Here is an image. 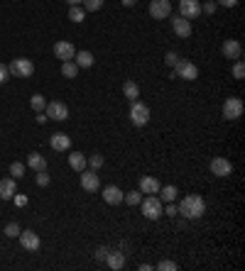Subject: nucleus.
<instances>
[{
  "instance_id": "nucleus-29",
  "label": "nucleus",
  "mask_w": 245,
  "mask_h": 271,
  "mask_svg": "<svg viewBox=\"0 0 245 271\" xmlns=\"http://www.w3.org/2000/svg\"><path fill=\"white\" fill-rule=\"evenodd\" d=\"M84 17H86V10L79 8V5H71V10H69V20H74V22H84Z\"/></svg>"
},
{
  "instance_id": "nucleus-37",
  "label": "nucleus",
  "mask_w": 245,
  "mask_h": 271,
  "mask_svg": "<svg viewBox=\"0 0 245 271\" xmlns=\"http://www.w3.org/2000/svg\"><path fill=\"white\" fill-rule=\"evenodd\" d=\"M10 79V69H8V64H0V83H5Z\"/></svg>"
},
{
  "instance_id": "nucleus-26",
  "label": "nucleus",
  "mask_w": 245,
  "mask_h": 271,
  "mask_svg": "<svg viewBox=\"0 0 245 271\" xmlns=\"http://www.w3.org/2000/svg\"><path fill=\"white\" fill-rule=\"evenodd\" d=\"M176 195H179L176 186H159V200H167V203H172Z\"/></svg>"
},
{
  "instance_id": "nucleus-39",
  "label": "nucleus",
  "mask_w": 245,
  "mask_h": 271,
  "mask_svg": "<svg viewBox=\"0 0 245 271\" xmlns=\"http://www.w3.org/2000/svg\"><path fill=\"white\" fill-rule=\"evenodd\" d=\"M13 198H15V206H18V208H25V206H27V195H20V193H15Z\"/></svg>"
},
{
  "instance_id": "nucleus-33",
  "label": "nucleus",
  "mask_w": 245,
  "mask_h": 271,
  "mask_svg": "<svg viewBox=\"0 0 245 271\" xmlns=\"http://www.w3.org/2000/svg\"><path fill=\"white\" fill-rule=\"evenodd\" d=\"M20 232H22V230H20L18 223H8V225H5V235H8V237H20Z\"/></svg>"
},
{
  "instance_id": "nucleus-10",
  "label": "nucleus",
  "mask_w": 245,
  "mask_h": 271,
  "mask_svg": "<svg viewBox=\"0 0 245 271\" xmlns=\"http://www.w3.org/2000/svg\"><path fill=\"white\" fill-rule=\"evenodd\" d=\"M211 174L226 178V176L233 174V164H230L226 157H216V159H211Z\"/></svg>"
},
{
  "instance_id": "nucleus-17",
  "label": "nucleus",
  "mask_w": 245,
  "mask_h": 271,
  "mask_svg": "<svg viewBox=\"0 0 245 271\" xmlns=\"http://www.w3.org/2000/svg\"><path fill=\"white\" fill-rule=\"evenodd\" d=\"M49 144H52L54 152H67V149L71 147V140L67 137L64 132H54V134H52V140H49Z\"/></svg>"
},
{
  "instance_id": "nucleus-22",
  "label": "nucleus",
  "mask_w": 245,
  "mask_h": 271,
  "mask_svg": "<svg viewBox=\"0 0 245 271\" xmlns=\"http://www.w3.org/2000/svg\"><path fill=\"white\" fill-rule=\"evenodd\" d=\"M27 166H30V169H35V171H44V169H47V159H44L42 154L32 152V154L27 157Z\"/></svg>"
},
{
  "instance_id": "nucleus-2",
  "label": "nucleus",
  "mask_w": 245,
  "mask_h": 271,
  "mask_svg": "<svg viewBox=\"0 0 245 271\" xmlns=\"http://www.w3.org/2000/svg\"><path fill=\"white\" fill-rule=\"evenodd\" d=\"M8 69H10V76L15 79H30L35 74V64L30 59H13L8 64Z\"/></svg>"
},
{
  "instance_id": "nucleus-32",
  "label": "nucleus",
  "mask_w": 245,
  "mask_h": 271,
  "mask_svg": "<svg viewBox=\"0 0 245 271\" xmlns=\"http://www.w3.org/2000/svg\"><path fill=\"white\" fill-rule=\"evenodd\" d=\"M86 166H91L93 171H96V169H101V166H103V157H101V154L88 157V159H86Z\"/></svg>"
},
{
  "instance_id": "nucleus-24",
  "label": "nucleus",
  "mask_w": 245,
  "mask_h": 271,
  "mask_svg": "<svg viewBox=\"0 0 245 271\" xmlns=\"http://www.w3.org/2000/svg\"><path fill=\"white\" fill-rule=\"evenodd\" d=\"M122 93H125V98H128L130 103L140 98V88H138V83H133V81H125V83H122Z\"/></svg>"
},
{
  "instance_id": "nucleus-28",
  "label": "nucleus",
  "mask_w": 245,
  "mask_h": 271,
  "mask_svg": "<svg viewBox=\"0 0 245 271\" xmlns=\"http://www.w3.org/2000/svg\"><path fill=\"white\" fill-rule=\"evenodd\" d=\"M140 200H142V191H130L122 195V203H128V206H140Z\"/></svg>"
},
{
  "instance_id": "nucleus-38",
  "label": "nucleus",
  "mask_w": 245,
  "mask_h": 271,
  "mask_svg": "<svg viewBox=\"0 0 245 271\" xmlns=\"http://www.w3.org/2000/svg\"><path fill=\"white\" fill-rule=\"evenodd\" d=\"M37 186H49V176H47V171H37Z\"/></svg>"
},
{
  "instance_id": "nucleus-35",
  "label": "nucleus",
  "mask_w": 245,
  "mask_h": 271,
  "mask_svg": "<svg viewBox=\"0 0 245 271\" xmlns=\"http://www.w3.org/2000/svg\"><path fill=\"white\" fill-rule=\"evenodd\" d=\"M245 76V66H243V61H235V66H233V79H243Z\"/></svg>"
},
{
  "instance_id": "nucleus-40",
  "label": "nucleus",
  "mask_w": 245,
  "mask_h": 271,
  "mask_svg": "<svg viewBox=\"0 0 245 271\" xmlns=\"http://www.w3.org/2000/svg\"><path fill=\"white\" fill-rule=\"evenodd\" d=\"M176 59H179V56H176L174 51H167V56H164V64H167V66H174V64H176Z\"/></svg>"
},
{
  "instance_id": "nucleus-13",
  "label": "nucleus",
  "mask_w": 245,
  "mask_h": 271,
  "mask_svg": "<svg viewBox=\"0 0 245 271\" xmlns=\"http://www.w3.org/2000/svg\"><path fill=\"white\" fill-rule=\"evenodd\" d=\"M20 244H22L27 252H37V249L42 247V242H39V235H35L32 230H25V232H20Z\"/></svg>"
},
{
  "instance_id": "nucleus-5",
  "label": "nucleus",
  "mask_w": 245,
  "mask_h": 271,
  "mask_svg": "<svg viewBox=\"0 0 245 271\" xmlns=\"http://www.w3.org/2000/svg\"><path fill=\"white\" fill-rule=\"evenodd\" d=\"M174 74H176L179 79H184V81H196V79H199V69H196L192 61H187V59H176Z\"/></svg>"
},
{
  "instance_id": "nucleus-31",
  "label": "nucleus",
  "mask_w": 245,
  "mask_h": 271,
  "mask_svg": "<svg viewBox=\"0 0 245 271\" xmlns=\"http://www.w3.org/2000/svg\"><path fill=\"white\" fill-rule=\"evenodd\" d=\"M10 174L15 176V181H18V178H22V176H25V164L13 161V164H10Z\"/></svg>"
},
{
  "instance_id": "nucleus-9",
  "label": "nucleus",
  "mask_w": 245,
  "mask_h": 271,
  "mask_svg": "<svg viewBox=\"0 0 245 271\" xmlns=\"http://www.w3.org/2000/svg\"><path fill=\"white\" fill-rule=\"evenodd\" d=\"M150 15L155 20H167L172 15V5H169V0H152L150 3Z\"/></svg>"
},
{
  "instance_id": "nucleus-18",
  "label": "nucleus",
  "mask_w": 245,
  "mask_h": 271,
  "mask_svg": "<svg viewBox=\"0 0 245 271\" xmlns=\"http://www.w3.org/2000/svg\"><path fill=\"white\" fill-rule=\"evenodd\" d=\"M140 191H142L145 195H157V193H159V181H157L155 176H142V178H140Z\"/></svg>"
},
{
  "instance_id": "nucleus-12",
  "label": "nucleus",
  "mask_w": 245,
  "mask_h": 271,
  "mask_svg": "<svg viewBox=\"0 0 245 271\" xmlns=\"http://www.w3.org/2000/svg\"><path fill=\"white\" fill-rule=\"evenodd\" d=\"M81 188L84 191H88V193H96L98 188H101V178L96 176V171L91 169V171H81Z\"/></svg>"
},
{
  "instance_id": "nucleus-11",
  "label": "nucleus",
  "mask_w": 245,
  "mask_h": 271,
  "mask_svg": "<svg viewBox=\"0 0 245 271\" xmlns=\"http://www.w3.org/2000/svg\"><path fill=\"white\" fill-rule=\"evenodd\" d=\"M172 30H174V34H176V37H181V39L192 37V22H189L187 17H181V15L172 17Z\"/></svg>"
},
{
  "instance_id": "nucleus-4",
  "label": "nucleus",
  "mask_w": 245,
  "mask_h": 271,
  "mask_svg": "<svg viewBox=\"0 0 245 271\" xmlns=\"http://www.w3.org/2000/svg\"><path fill=\"white\" fill-rule=\"evenodd\" d=\"M130 120H133L135 127H145L150 122V108L140 100H133L130 103Z\"/></svg>"
},
{
  "instance_id": "nucleus-6",
  "label": "nucleus",
  "mask_w": 245,
  "mask_h": 271,
  "mask_svg": "<svg viewBox=\"0 0 245 271\" xmlns=\"http://www.w3.org/2000/svg\"><path fill=\"white\" fill-rule=\"evenodd\" d=\"M179 15L187 20H196L201 15V3L199 0H179Z\"/></svg>"
},
{
  "instance_id": "nucleus-16",
  "label": "nucleus",
  "mask_w": 245,
  "mask_h": 271,
  "mask_svg": "<svg viewBox=\"0 0 245 271\" xmlns=\"http://www.w3.org/2000/svg\"><path fill=\"white\" fill-rule=\"evenodd\" d=\"M122 195H125V193H122L118 186H105V188H103V200L108 203V206H120V203H122Z\"/></svg>"
},
{
  "instance_id": "nucleus-23",
  "label": "nucleus",
  "mask_w": 245,
  "mask_h": 271,
  "mask_svg": "<svg viewBox=\"0 0 245 271\" xmlns=\"http://www.w3.org/2000/svg\"><path fill=\"white\" fill-rule=\"evenodd\" d=\"M69 166H71L74 171L81 174V171L86 169V157H84L81 152H71V154H69Z\"/></svg>"
},
{
  "instance_id": "nucleus-3",
  "label": "nucleus",
  "mask_w": 245,
  "mask_h": 271,
  "mask_svg": "<svg viewBox=\"0 0 245 271\" xmlns=\"http://www.w3.org/2000/svg\"><path fill=\"white\" fill-rule=\"evenodd\" d=\"M140 206H142V215H145L147 220H157V218H162V200H159L157 195H147V198H142V200H140Z\"/></svg>"
},
{
  "instance_id": "nucleus-42",
  "label": "nucleus",
  "mask_w": 245,
  "mask_h": 271,
  "mask_svg": "<svg viewBox=\"0 0 245 271\" xmlns=\"http://www.w3.org/2000/svg\"><path fill=\"white\" fill-rule=\"evenodd\" d=\"M216 5H223V8H235L238 0H216Z\"/></svg>"
},
{
  "instance_id": "nucleus-25",
  "label": "nucleus",
  "mask_w": 245,
  "mask_h": 271,
  "mask_svg": "<svg viewBox=\"0 0 245 271\" xmlns=\"http://www.w3.org/2000/svg\"><path fill=\"white\" fill-rule=\"evenodd\" d=\"M61 74H64L67 79H76V76H79V66H76V61L71 59V61H64V64H61Z\"/></svg>"
},
{
  "instance_id": "nucleus-8",
  "label": "nucleus",
  "mask_w": 245,
  "mask_h": 271,
  "mask_svg": "<svg viewBox=\"0 0 245 271\" xmlns=\"http://www.w3.org/2000/svg\"><path fill=\"white\" fill-rule=\"evenodd\" d=\"M243 115V100L240 98H226L223 103V117L226 120H238Z\"/></svg>"
},
{
  "instance_id": "nucleus-36",
  "label": "nucleus",
  "mask_w": 245,
  "mask_h": 271,
  "mask_svg": "<svg viewBox=\"0 0 245 271\" xmlns=\"http://www.w3.org/2000/svg\"><path fill=\"white\" fill-rule=\"evenodd\" d=\"M157 269H159V271H176V264H174V261H169V259H164V261H159V264H157Z\"/></svg>"
},
{
  "instance_id": "nucleus-27",
  "label": "nucleus",
  "mask_w": 245,
  "mask_h": 271,
  "mask_svg": "<svg viewBox=\"0 0 245 271\" xmlns=\"http://www.w3.org/2000/svg\"><path fill=\"white\" fill-rule=\"evenodd\" d=\"M30 108H32L35 112H44V108H47V100H44V96L35 93V96L30 98Z\"/></svg>"
},
{
  "instance_id": "nucleus-41",
  "label": "nucleus",
  "mask_w": 245,
  "mask_h": 271,
  "mask_svg": "<svg viewBox=\"0 0 245 271\" xmlns=\"http://www.w3.org/2000/svg\"><path fill=\"white\" fill-rule=\"evenodd\" d=\"M162 215H169V218H174V215H176V206H172V203H169L167 208H162Z\"/></svg>"
},
{
  "instance_id": "nucleus-44",
  "label": "nucleus",
  "mask_w": 245,
  "mask_h": 271,
  "mask_svg": "<svg viewBox=\"0 0 245 271\" xmlns=\"http://www.w3.org/2000/svg\"><path fill=\"white\" fill-rule=\"evenodd\" d=\"M47 120H49V117H47V115H44V112H39V115H37V122H39V125H44V122H47Z\"/></svg>"
},
{
  "instance_id": "nucleus-20",
  "label": "nucleus",
  "mask_w": 245,
  "mask_h": 271,
  "mask_svg": "<svg viewBox=\"0 0 245 271\" xmlns=\"http://www.w3.org/2000/svg\"><path fill=\"white\" fill-rule=\"evenodd\" d=\"M105 264H108L110 269L120 271L122 266H125V254H122V252H108V254H105Z\"/></svg>"
},
{
  "instance_id": "nucleus-19",
  "label": "nucleus",
  "mask_w": 245,
  "mask_h": 271,
  "mask_svg": "<svg viewBox=\"0 0 245 271\" xmlns=\"http://www.w3.org/2000/svg\"><path fill=\"white\" fill-rule=\"evenodd\" d=\"M15 193H18L15 178H3V181H0V198H3V200H13Z\"/></svg>"
},
{
  "instance_id": "nucleus-15",
  "label": "nucleus",
  "mask_w": 245,
  "mask_h": 271,
  "mask_svg": "<svg viewBox=\"0 0 245 271\" xmlns=\"http://www.w3.org/2000/svg\"><path fill=\"white\" fill-rule=\"evenodd\" d=\"M54 54H56V59H61V61H71L74 59V44L71 42H56L54 44Z\"/></svg>"
},
{
  "instance_id": "nucleus-43",
  "label": "nucleus",
  "mask_w": 245,
  "mask_h": 271,
  "mask_svg": "<svg viewBox=\"0 0 245 271\" xmlns=\"http://www.w3.org/2000/svg\"><path fill=\"white\" fill-rule=\"evenodd\" d=\"M105 254H108V249H105V247H101V249L96 252V259H98V261H105Z\"/></svg>"
},
{
  "instance_id": "nucleus-34",
  "label": "nucleus",
  "mask_w": 245,
  "mask_h": 271,
  "mask_svg": "<svg viewBox=\"0 0 245 271\" xmlns=\"http://www.w3.org/2000/svg\"><path fill=\"white\" fill-rule=\"evenodd\" d=\"M216 0H204V5H201V13H206V15H213L216 13Z\"/></svg>"
},
{
  "instance_id": "nucleus-45",
  "label": "nucleus",
  "mask_w": 245,
  "mask_h": 271,
  "mask_svg": "<svg viewBox=\"0 0 245 271\" xmlns=\"http://www.w3.org/2000/svg\"><path fill=\"white\" fill-rule=\"evenodd\" d=\"M120 3H122V5H125V8H133V5L138 3V0H120Z\"/></svg>"
},
{
  "instance_id": "nucleus-21",
  "label": "nucleus",
  "mask_w": 245,
  "mask_h": 271,
  "mask_svg": "<svg viewBox=\"0 0 245 271\" xmlns=\"http://www.w3.org/2000/svg\"><path fill=\"white\" fill-rule=\"evenodd\" d=\"M74 61H76L79 69H91V66H93V54L91 51H76Z\"/></svg>"
},
{
  "instance_id": "nucleus-46",
  "label": "nucleus",
  "mask_w": 245,
  "mask_h": 271,
  "mask_svg": "<svg viewBox=\"0 0 245 271\" xmlns=\"http://www.w3.org/2000/svg\"><path fill=\"white\" fill-rule=\"evenodd\" d=\"M67 3H69V5H79V3H81V0H67Z\"/></svg>"
},
{
  "instance_id": "nucleus-30",
  "label": "nucleus",
  "mask_w": 245,
  "mask_h": 271,
  "mask_svg": "<svg viewBox=\"0 0 245 271\" xmlns=\"http://www.w3.org/2000/svg\"><path fill=\"white\" fill-rule=\"evenodd\" d=\"M81 3H84V10L86 13H96V10L103 8V0H81Z\"/></svg>"
},
{
  "instance_id": "nucleus-1",
  "label": "nucleus",
  "mask_w": 245,
  "mask_h": 271,
  "mask_svg": "<svg viewBox=\"0 0 245 271\" xmlns=\"http://www.w3.org/2000/svg\"><path fill=\"white\" fill-rule=\"evenodd\" d=\"M176 213L184 215L187 220H199L206 213V200L201 195H187V198H181Z\"/></svg>"
},
{
  "instance_id": "nucleus-14",
  "label": "nucleus",
  "mask_w": 245,
  "mask_h": 271,
  "mask_svg": "<svg viewBox=\"0 0 245 271\" xmlns=\"http://www.w3.org/2000/svg\"><path fill=\"white\" fill-rule=\"evenodd\" d=\"M221 51H223L226 59H240L243 56V47H240L238 39H226L223 47H221Z\"/></svg>"
},
{
  "instance_id": "nucleus-7",
  "label": "nucleus",
  "mask_w": 245,
  "mask_h": 271,
  "mask_svg": "<svg viewBox=\"0 0 245 271\" xmlns=\"http://www.w3.org/2000/svg\"><path fill=\"white\" fill-rule=\"evenodd\" d=\"M44 115H47L49 120H56V122H61V120H67V117H69V108H67L64 103L54 100V103H47V108H44Z\"/></svg>"
}]
</instances>
